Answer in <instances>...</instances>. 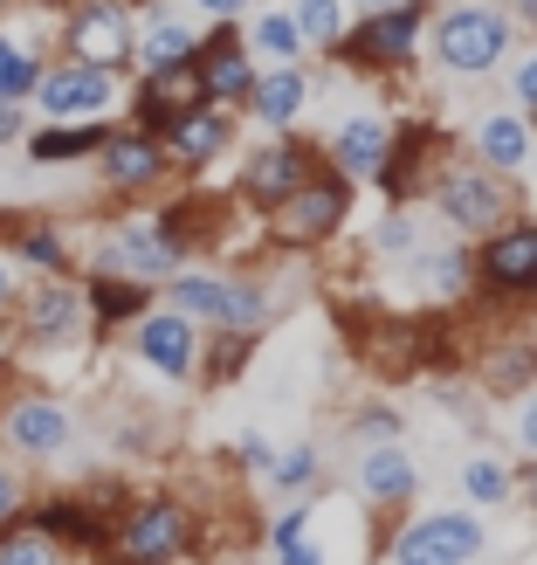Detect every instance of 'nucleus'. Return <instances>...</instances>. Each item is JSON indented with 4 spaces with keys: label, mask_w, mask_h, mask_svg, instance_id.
Returning a JSON list of instances; mask_svg holds the SVG:
<instances>
[{
    "label": "nucleus",
    "mask_w": 537,
    "mask_h": 565,
    "mask_svg": "<svg viewBox=\"0 0 537 565\" xmlns=\"http://www.w3.org/2000/svg\"><path fill=\"white\" fill-rule=\"evenodd\" d=\"M165 303L186 310L193 324H228V331H262V318H269V297L256 282H228V276L186 269V263L165 276Z\"/></svg>",
    "instance_id": "1"
},
{
    "label": "nucleus",
    "mask_w": 537,
    "mask_h": 565,
    "mask_svg": "<svg viewBox=\"0 0 537 565\" xmlns=\"http://www.w3.org/2000/svg\"><path fill=\"white\" fill-rule=\"evenodd\" d=\"M55 35H63L69 63H97V70H131V42H138V21L125 0H76L69 14H55Z\"/></svg>",
    "instance_id": "2"
},
{
    "label": "nucleus",
    "mask_w": 537,
    "mask_h": 565,
    "mask_svg": "<svg viewBox=\"0 0 537 565\" xmlns=\"http://www.w3.org/2000/svg\"><path fill=\"white\" fill-rule=\"evenodd\" d=\"M193 545H201V524L173 497H138L110 518V552L125 558H186Z\"/></svg>",
    "instance_id": "3"
},
{
    "label": "nucleus",
    "mask_w": 537,
    "mask_h": 565,
    "mask_svg": "<svg viewBox=\"0 0 537 565\" xmlns=\"http://www.w3.org/2000/svg\"><path fill=\"white\" fill-rule=\"evenodd\" d=\"M118 70H97V63H49L42 70V83H35V104L42 118H110V110H118Z\"/></svg>",
    "instance_id": "4"
},
{
    "label": "nucleus",
    "mask_w": 537,
    "mask_h": 565,
    "mask_svg": "<svg viewBox=\"0 0 537 565\" xmlns=\"http://www.w3.org/2000/svg\"><path fill=\"white\" fill-rule=\"evenodd\" d=\"M503 49H511V21L496 8H448L434 21V55L455 76H483L503 63Z\"/></svg>",
    "instance_id": "5"
},
{
    "label": "nucleus",
    "mask_w": 537,
    "mask_h": 565,
    "mask_svg": "<svg viewBox=\"0 0 537 565\" xmlns=\"http://www.w3.org/2000/svg\"><path fill=\"white\" fill-rule=\"evenodd\" d=\"M8 318H14V331L28 338V345H69V338L90 324V303H83V282L42 276L35 290H21L8 303Z\"/></svg>",
    "instance_id": "6"
},
{
    "label": "nucleus",
    "mask_w": 537,
    "mask_h": 565,
    "mask_svg": "<svg viewBox=\"0 0 537 565\" xmlns=\"http://www.w3.org/2000/svg\"><path fill=\"white\" fill-rule=\"evenodd\" d=\"M131 352H138V365H152L159 380H193V365H201V324L173 303L165 310L152 303V310L131 318Z\"/></svg>",
    "instance_id": "7"
},
{
    "label": "nucleus",
    "mask_w": 537,
    "mask_h": 565,
    "mask_svg": "<svg viewBox=\"0 0 537 565\" xmlns=\"http://www.w3.org/2000/svg\"><path fill=\"white\" fill-rule=\"evenodd\" d=\"M69 435H76V420L55 393H14V401L0 407V441H8L21 462H55L69 448Z\"/></svg>",
    "instance_id": "8"
},
{
    "label": "nucleus",
    "mask_w": 537,
    "mask_h": 565,
    "mask_svg": "<svg viewBox=\"0 0 537 565\" xmlns=\"http://www.w3.org/2000/svg\"><path fill=\"white\" fill-rule=\"evenodd\" d=\"M90 159H97V180L110 193H152L165 180V166H173V159H165V138L146 131V125H110Z\"/></svg>",
    "instance_id": "9"
},
{
    "label": "nucleus",
    "mask_w": 537,
    "mask_h": 565,
    "mask_svg": "<svg viewBox=\"0 0 537 565\" xmlns=\"http://www.w3.org/2000/svg\"><path fill=\"white\" fill-rule=\"evenodd\" d=\"M186 263V248L159 228V221H118V228L104 235L97 263L90 269H118V276H146V282H165Z\"/></svg>",
    "instance_id": "10"
},
{
    "label": "nucleus",
    "mask_w": 537,
    "mask_h": 565,
    "mask_svg": "<svg viewBox=\"0 0 537 565\" xmlns=\"http://www.w3.org/2000/svg\"><path fill=\"white\" fill-rule=\"evenodd\" d=\"M165 159L173 166H186V173H201V166H214L221 152H228V138H235V125H228V104H214V97H193L186 110H173L165 118Z\"/></svg>",
    "instance_id": "11"
},
{
    "label": "nucleus",
    "mask_w": 537,
    "mask_h": 565,
    "mask_svg": "<svg viewBox=\"0 0 537 565\" xmlns=\"http://www.w3.org/2000/svg\"><path fill=\"white\" fill-rule=\"evenodd\" d=\"M318 173V159H310V146H297V138H276V146H262V152H248V166H241V201L248 207H282L290 201V193Z\"/></svg>",
    "instance_id": "12"
},
{
    "label": "nucleus",
    "mask_w": 537,
    "mask_h": 565,
    "mask_svg": "<svg viewBox=\"0 0 537 565\" xmlns=\"http://www.w3.org/2000/svg\"><path fill=\"white\" fill-rule=\"evenodd\" d=\"M345 201H352V186H345V173H310L290 201L276 207V228H282V242H331V228L345 221Z\"/></svg>",
    "instance_id": "13"
},
{
    "label": "nucleus",
    "mask_w": 537,
    "mask_h": 565,
    "mask_svg": "<svg viewBox=\"0 0 537 565\" xmlns=\"http://www.w3.org/2000/svg\"><path fill=\"white\" fill-rule=\"evenodd\" d=\"M337 42H345V55L365 63V70L407 63L414 42H420V0H393V8H379L373 21H358V35H337Z\"/></svg>",
    "instance_id": "14"
},
{
    "label": "nucleus",
    "mask_w": 537,
    "mask_h": 565,
    "mask_svg": "<svg viewBox=\"0 0 537 565\" xmlns=\"http://www.w3.org/2000/svg\"><path fill=\"white\" fill-rule=\"evenodd\" d=\"M28 518H42L49 531H55V545L63 552H110V503H97V497H76V490H63V497H28Z\"/></svg>",
    "instance_id": "15"
},
{
    "label": "nucleus",
    "mask_w": 537,
    "mask_h": 565,
    "mask_svg": "<svg viewBox=\"0 0 537 565\" xmlns=\"http://www.w3.org/2000/svg\"><path fill=\"white\" fill-rule=\"evenodd\" d=\"M193 76H201V97H214V104H248L256 70H248V55H241V28L235 21H221L214 35H201V49H193Z\"/></svg>",
    "instance_id": "16"
},
{
    "label": "nucleus",
    "mask_w": 537,
    "mask_h": 565,
    "mask_svg": "<svg viewBox=\"0 0 537 565\" xmlns=\"http://www.w3.org/2000/svg\"><path fill=\"white\" fill-rule=\"evenodd\" d=\"M483 552V524L462 518V511H434V518H420L407 524L400 539H393V558H441V565H455V558H475Z\"/></svg>",
    "instance_id": "17"
},
{
    "label": "nucleus",
    "mask_w": 537,
    "mask_h": 565,
    "mask_svg": "<svg viewBox=\"0 0 537 565\" xmlns=\"http://www.w3.org/2000/svg\"><path fill=\"white\" fill-rule=\"evenodd\" d=\"M441 214L469 235H496L511 214V186H496L490 173H448L441 180Z\"/></svg>",
    "instance_id": "18"
},
{
    "label": "nucleus",
    "mask_w": 537,
    "mask_h": 565,
    "mask_svg": "<svg viewBox=\"0 0 537 565\" xmlns=\"http://www.w3.org/2000/svg\"><path fill=\"white\" fill-rule=\"evenodd\" d=\"M104 131H110V118H42L35 131H21V146L35 166H76L104 146Z\"/></svg>",
    "instance_id": "19"
},
{
    "label": "nucleus",
    "mask_w": 537,
    "mask_h": 565,
    "mask_svg": "<svg viewBox=\"0 0 537 565\" xmlns=\"http://www.w3.org/2000/svg\"><path fill=\"white\" fill-rule=\"evenodd\" d=\"M83 303H90V324H131L138 310H152V282L146 276H118V269H90L83 276Z\"/></svg>",
    "instance_id": "20"
},
{
    "label": "nucleus",
    "mask_w": 537,
    "mask_h": 565,
    "mask_svg": "<svg viewBox=\"0 0 537 565\" xmlns=\"http://www.w3.org/2000/svg\"><path fill=\"white\" fill-rule=\"evenodd\" d=\"M483 276H490V290H530V282H537V221H524V228H503V235L490 242Z\"/></svg>",
    "instance_id": "21"
},
{
    "label": "nucleus",
    "mask_w": 537,
    "mask_h": 565,
    "mask_svg": "<svg viewBox=\"0 0 537 565\" xmlns=\"http://www.w3.org/2000/svg\"><path fill=\"white\" fill-rule=\"evenodd\" d=\"M193 49H201V28L159 14V21H138L131 63H138V70H165V63H193Z\"/></svg>",
    "instance_id": "22"
},
{
    "label": "nucleus",
    "mask_w": 537,
    "mask_h": 565,
    "mask_svg": "<svg viewBox=\"0 0 537 565\" xmlns=\"http://www.w3.org/2000/svg\"><path fill=\"white\" fill-rule=\"evenodd\" d=\"M303 97H310V76L297 70V63H276L269 76H256V83H248V110H256V118L262 125H290L297 118V110H303Z\"/></svg>",
    "instance_id": "23"
},
{
    "label": "nucleus",
    "mask_w": 537,
    "mask_h": 565,
    "mask_svg": "<svg viewBox=\"0 0 537 565\" xmlns=\"http://www.w3.org/2000/svg\"><path fill=\"white\" fill-rule=\"evenodd\" d=\"M42 70H49V55L35 42H21L14 28H0V97L28 104V97H35V83H42Z\"/></svg>",
    "instance_id": "24"
},
{
    "label": "nucleus",
    "mask_w": 537,
    "mask_h": 565,
    "mask_svg": "<svg viewBox=\"0 0 537 565\" xmlns=\"http://www.w3.org/2000/svg\"><path fill=\"white\" fill-rule=\"evenodd\" d=\"M386 125L379 118H352V125H337V173H379V159H386Z\"/></svg>",
    "instance_id": "25"
},
{
    "label": "nucleus",
    "mask_w": 537,
    "mask_h": 565,
    "mask_svg": "<svg viewBox=\"0 0 537 565\" xmlns=\"http://www.w3.org/2000/svg\"><path fill=\"white\" fill-rule=\"evenodd\" d=\"M49 558H63V545H55V531L42 518H14V524H0V565H49Z\"/></svg>",
    "instance_id": "26"
},
{
    "label": "nucleus",
    "mask_w": 537,
    "mask_h": 565,
    "mask_svg": "<svg viewBox=\"0 0 537 565\" xmlns=\"http://www.w3.org/2000/svg\"><path fill=\"white\" fill-rule=\"evenodd\" d=\"M414 476H420V469L400 456V448H373V456L358 462V490L373 497V503H393V497L414 490Z\"/></svg>",
    "instance_id": "27"
},
{
    "label": "nucleus",
    "mask_w": 537,
    "mask_h": 565,
    "mask_svg": "<svg viewBox=\"0 0 537 565\" xmlns=\"http://www.w3.org/2000/svg\"><path fill=\"white\" fill-rule=\"evenodd\" d=\"M475 146H483V159L496 166V173H517V166L530 159V131H524V118H511V110H503V118H483V125H475Z\"/></svg>",
    "instance_id": "28"
},
{
    "label": "nucleus",
    "mask_w": 537,
    "mask_h": 565,
    "mask_svg": "<svg viewBox=\"0 0 537 565\" xmlns=\"http://www.w3.org/2000/svg\"><path fill=\"white\" fill-rule=\"evenodd\" d=\"M248 338H256V331H228V324H214V345H201V365H193V373H201L207 386L235 380L241 365H248Z\"/></svg>",
    "instance_id": "29"
},
{
    "label": "nucleus",
    "mask_w": 537,
    "mask_h": 565,
    "mask_svg": "<svg viewBox=\"0 0 537 565\" xmlns=\"http://www.w3.org/2000/svg\"><path fill=\"white\" fill-rule=\"evenodd\" d=\"M248 42H256L262 55H276V63H297V55L310 49V42H303V28H297L290 14H262L256 28H248Z\"/></svg>",
    "instance_id": "30"
},
{
    "label": "nucleus",
    "mask_w": 537,
    "mask_h": 565,
    "mask_svg": "<svg viewBox=\"0 0 537 565\" xmlns=\"http://www.w3.org/2000/svg\"><path fill=\"white\" fill-rule=\"evenodd\" d=\"M290 21L303 28V42H324V49L345 35V8H337V0H297Z\"/></svg>",
    "instance_id": "31"
},
{
    "label": "nucleus",
    "mask_w": 537,
    "mask_h": 565,
    "mask_svg": "<svg viewBox=\"0 0 537 565\" xmlns=\"http://www.w3.org/2000/svg\"><path fill=\"white\" fill-rule=\"evenodd\" d=\"M269 476H276V483L282 490H310V483H318V448H282V456H269Z\"/></svg>",
    "instance_id": "32"
},
{
    "label": "nucleus",
    "mask_w": 537,
    "mask_h": 565,
    "mask_svg": "<svg viewBox=\"0 0 537 565\" xmlns=\"http://www.w3.org/2000/svg\"><path fill=\"white\" fill-rule=\"evenodd\" d=\"M462 490H469L475 503H496V497H511V476H503L496 462H483V456H475V462L462 469Z\"/></svg>",
    "instance_id": "33"
},
{
    "label": "nucleus",
    "mask_w": 537,
    "mask_h": 565,
    "mask_svg": "<svg viewBox=\"0 0 537 565\" xmlns=\"http://www.w3.org/2000/svg\"><path fill=\"white\" fill-rule=\"evenodd\" d=\"M276 552L282 558H318V545H310V531H303V511L276 518Z\"/></svg>",
    "instance_id": "34"
},
{
    "label": "nucleus",
    "mask_w": 537,
    "mask_h": 565,
    "mask_svg": "<svg viewBox=\"0 0 537 565\" xmlns=\"http://www.w3.org/2000/svg\"><path fill=\"white\" fill-rule=\"evenodd\" d=\"M28 511V476L14 462H0V524H14Z\"/></svg>",
    "instance_id": "35"
},
{
    "label": "nucleus",
    "mask_w": 537,
    "mask_h": 565,
    "mask_svg": "<svg viewBox=\"0 0 537 565\" xmlns=\"http://www.w3.org/2000/svg\"><path fill=\"white\" fill-rule=\"evenodd\" d=\"M511 90H517V110H524V118H537V55H524V70L511 76Z\"/></svg>",
    "instance_id": "36"
},
{
    "label": "nucleus",
    "mask_w": 537,
    "mask_h": 565,
    "mask_svg": "<svg viewBox=\"0 0 537 565\" xmlns=\"http://www.w3.org/2000/svg\"><path fill=\"white\" fill-rule=\"evenodd\" d=\"M21 131H28V104L0 97V146H21Z\"/></svg>",
    "instance_id": "37"
},
{
    "label": "nucleus",
    "mask_w": 537,
    "mask_h": 565,
    "mask_svg": "<svg viewBox=\"0 0 537 565\" xmlns=\"http://www.w3.org/2000/svg\"><path fill=\"white\" fill-rule=\"evenodd\" d=\"M21 297V269H14V256L0 248V318H8V303Z\"/></svg>",
    "instance_id": "38"
},
{
    "label": "nucleus",
    "mask_w": 537,
    "mask_h": 565,
    "mask_svg": "<svg viewBox=\"0 0 537 565\" xmlns=\"http://www.w3.org/2000/svg\"><path fill=\"white\" fill-rule=\"evenodd\" d=\"M235 456H241L248 469H269V441H262V435H241V448H235Z\"/></svg>",
    "instance_id": "39"
},
{
    "label": "nucleus",
    "mask_w": 537,
    "mask_h": 565,
    "mask_svg": "<svg viewBox=\"0 0 537 565\" xmlns=\"http://www.w3.org/2000/svg\"><path fill=\"white\" fill-rule=\"evenodd\" d=\"M379 242H386V248H407V214H386V221H379Z\"/></svg>",
    "instance_id": "40"
},
{
    "label": "nucleus",
    "mask_w": 537,
    "mask_h": 565,
    "mask_svg": "<svg viewBox=\"0 0 537 565\" xmlns=\"http://www.w3.org/2000/svg\"><path fill=\"white\" fill-rule=\"evenodd\" d=\"M517 441H524V448H530V456H537V401H530V407L517 414Z\"/></svg>",
    "instance_id": "41"
},
{
    "label": "nucleus",
    "mask_w": 537,
    "mask_h": 565,
    "mask_svg": "<svg viewBox=\"0 0 537 565\" xmlns=\"http://www.w3.org/2000/svg\"><path fill=\"white\" fill-rule=\"evenodd\" d=\"M193 8L214 14V21H228V14H241V8H248V0H193Z\"/></svg>",
    "instance_id": "42"
},
{
    "label": "nucleus",
    "mask_w": 537,
    "mask_h": 565,
    "mask_svg": "<svg viewBox=\"0 0 537 565\" xmlns=\"http://www.w3.org/2000/svg\"><path fill=\"white\" fill-rule=\"evenodd\" d=\"M524 497H530V503H537V462H530V469H524Z\"/></svg>",
    "instance_id": "43"
},
{
    "label": "nucleus",
    "mask_w": 537,
    "mask_h": 565,
    "mask_svg": "<svg viewBox=\"0 0 537 565\" xmlns=\"http://www.w3.org/2000/svg\"><path fill=\"white\" fill-rule=\"evenodd\" d=\"M517 8H524V28H537V0H517Z\"/></svg>",
    "instance_id": "44"
},
{
    "label": "nucleus",
    "mask_w": 537,
    "mask_h": 565,
    "mask_svg": "<svg viewBox=\"0 0 537 565\" xmlns=\"http://www.w3.org/2000/svg\"><path fill=\"white\" fill-rule=\"evenodd\" d=\"M125 8H131V14H138V8H165V0H125Z\"/></svg>",
    "instance_id": "45"
},
{
    "label": "nucleus",
    "mask_w": 537,
    "mask_h": 565,
    "mask_svg": "<svg viewBox=\"0 0 537 565\" xmlns=\"http://www.w3.org/2000/svg\"><path fill=\"white\" fill-rule=\"evenodd\" d=\"M379 8H393V0H379Z\"/></svg>",
    "instance_id": "46"
},
{
    "label": "nucleus",
    "mask_w": 537,
    "mask_h": 565,
    "mask_svg": "<svg viewBox=\"0 0 537 565\" xmlns=\"http://www.w3.org/2000/svg\"><path fill=\"white\" fill-rule=\"evenodd\" d=\"M0 8H8V0H0Z\"/></svg>",
    "instance_id": "47"
},
{
    "label": "nucleus",
    "mask_w": 537,
    "mask_h": 565,
    "mask_svg": "<svg viewBox=\"0 0 537 565\" xmlns=\"http://www.w3.org/2000/svg\"><path fill=\"white\" fill-rule=\"evenodd\" d=\"M530 290H537V282H530Z\"/></svg>",
    "instance_id": "48"
}]
</instances>
